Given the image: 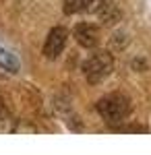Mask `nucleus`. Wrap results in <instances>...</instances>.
<instances>
[{"mask_svg":"<svg viewBox=\"0 0 151 155\" xmlns=\"http://www.w3.org/2000/svg\"><path fill=\"white\" fill-rule=\"evenodd\" d=\"M97 112L99 116L110 122V124H116V122H122L128 114V101L124 95H118V93H112V95H106L97 101Z\"/></svg>","mask_w":151,"mask_h":155,"instance_id":"nucleus-1","label":"nucleus"},{"mask_svg":"<svg viewBox=\"0 0 151 155\" xmlns=\"http://www.w3.org/2000/svg\"><path fill=\"white\" fill-rule=\"evenodd\" d=\"M112 66H114L112 56L108 52H97L83 64V72H85V79L89 83H99L112 72Z\"/></svg>","mask_w":151,"mask_h":155,"instance_id":"nucleus-2","label":"nucleus"},{"mask_svg":"<svg viewBox=\"0 0 151 155\" xmlns=\"http://www.w3.org/2000/svg\"><path fill=\"white\" fill-rule=\"evenodd\" d=\"M66 37H69V31L64 27H54L46 37V44H44V54L46 58H56L60 52L66 46Z\"/></svg>","mask_w":151,"mask_h":155,"instance_id":"nucleus-3","label":"nucleus"},{"mask_svg":"<svg viewBox=\"0 0 151 155\" xmlns=\"http://www.w3.org/2000/svg\"><path fill=\"white\" fill-rule=\"evenodd\" d=\"M75 39L81 44L83 48H95L99 44V29L95 25L81 23L75 27Z\"/></svg>","mask_w":151,"mask_h":155,"instance_id":"nucleus-4","label":"nucleus"},{"mask_svg":"<svg viewBox=\"0 0 151 155\" xmlns=\"http://www.w3.org/2000/svg\"><path fill=\"white\" fill-rule=\"evenodd\" d=\"M0 66L4 71H11V72H17L19 71V60L15 54H11L8 50H0Z\"/></svg>","mask_w":151,"mask_h":155,"instance_id":"nucleus-5","label":"nucleus"},{"mask_svg":"<svg viewBox=\"0 0 151 155\" xmlns=\"http://www.w3.org/2000/svg\"><path fill=\"white\" fill-rule=\"evenodd\" d=\"M87 0H64V12L66 15H77V12H85Z\"/></svg>","mask_w":151,"mask_h":155,"instance_id":"nucleus-6","label":"nucleus"},{"mask_svg":"<svg viewBox=\"0 0 151 155\" xmlns=\"http://www.w3.org/2000/svg\"><path fill=\"white\" fill-rule=\"evenodd\" d=\"M106 4H108V0H87L85 11H87V12H99Z\"/></svg>","mask_w":151,"mask_h":155,"instance_id":"nucleus-7","label":"nucleus"},{"mask_svg":"<svg viewBox=\"0 0 151 155\" xmlns=\"http://www.w3.org/2000/svg\"><path fill=\"white\" fill-rule=\"evenodd\" d=\"M4 114H6V107H4V99H2V95H0V120L4 118Z\"/></svg>","mask_w":151,"mask_h":155,"instance_id":"nucleus-8","label":"nucleus"}]
</instances>
